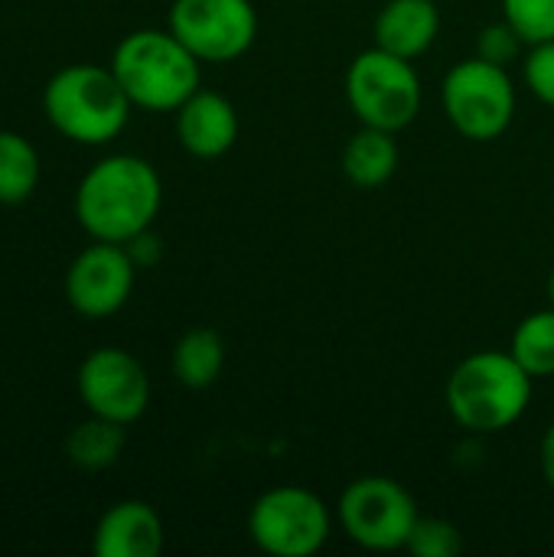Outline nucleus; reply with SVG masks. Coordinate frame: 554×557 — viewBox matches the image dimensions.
I'll return each instance as SVG.
<instances>
[{
	"instance_id": "1",
	"label": "nucleus",
	"mask_w": 554,
	"mask_h": 557,
	"mask_svg": "<svg viewBox=\"0 0 554 557\" xmlns=\"http://www.w3.org/2000/svg\"><path fill=\"white\" fill-rule=\"evenodd\" d=\"M160 202L163 183L157 170L134 153H114L82 176L75 189V219L95 242L127 245L153 225Z\"/></svg>"
},
{
	"instance_id": "2",
	"label": "nucleus",
	"mask_w": 554,
	"mask_h": 557,
	"mask_svg": "<svg viewBox=\"0 0 554 557\" xmlns=\"http://www.w3.org/2000/svg\"><path fill=\"white\" fill-rule=\"evenodd\" d=\"M532 382L513 352L480 349L447 375L444 401L467 434H500L529 411Z\"/></svg>"
},
{
	"instance_id": "3",
	"label": "nucleus",
	"mask_w": 554,
	"mask_h": 557,
	"mask_svg": "<svg viewBox=\"0 0 554 557\" xmlns=\"http://www.w3.org/2000/svg\"><path fill=\"white\" fill-rule=\"evenodd\" d=\"M131 98L118 75L101 65H69L59 69L42 88V111L49 124L75 144H108L131 117Z\"/></svg>"
},
{
	"instance_id": "4",
	"label": "nucleus",
	"mask_w": 554,
	"mask_h": 557,
	"mask_svg": "<svg viewBox=\"0 0 554 557\" xmlns=\"http://www.w3.org/2000/svg\"><path fill=\"white\" fill-rule=\"evenodd\" d=\"M111 72L131 104L147 111H176L199 91V59L170 29H134L111 55Z\"/></svg>"
},
{
	"instance_id": "5",
	"label": "nucleus",
	"mask_w": 554,
	"mask_h": 557,
	"mask_svg": "<svg viewBox=\"0 0 554 557\" xmlns=\"http://www.w3.org/2000/svg\"><path fill=\"white\" fill-rule=\"evenodd\" d=\"M346 101L359 124L398 134L421 114L424 88L411 59L372 46L346 69Z\"/></svg>"
},
{
	"instance_id": "6",
	"label": "nucleus",
	"mask_w": 554,
	"mask_h": 557,
	"mask_svg": "<svg viewBox=\"0 0 554 557\" xmlns=\"http://www.w3.org/2000/svg\"><path fill=\"white\" fill-rule=\"evenodd\" d=\"M444 114L467 140H496L516 117V85L503 65L480 55L457 62L441 85Z\"/></svg>"
},
{
	"instance_id": "7",
	"label": "nucleus",
	"mask_w": 554,
	"mask_h": 557,
	"mask_svg": "<svg viewBox=\"0 0 554 557\" xmlns=\"http://www.w3.org/2000/svg\"><path fill=\"white\" fill-rule=\"evenodd\" d=\"M333 532L330 506L304 486H274L261 493L248 512L255 548L271 557L317 555Z\"/></svg>"
},
{
	"instance_id": "8",
	"label": "nucleus",
	"mask_w": 554,
	"mask_h": 557,
	"mask_svg": "<svg viewBox=\"0 0 554 557\" xmlns=\"http://www.w3.org/2000/svg\"><path fill=\"white\" fill-rule=\"evenodd\" d=\"M336 519L359 548L398 552L408 545L421 512L402 483L389 476H359L343 490Z\"/></svg>"
},
{
	"instance_id": "9",
	"label": "nucleus",
	"mask_w": 554,
	"mask_h": 557,
	"mask_svg": "<svg viewBox=\"0 0 554 557\" xmlns=\"http://www.w3.org/2000/svg\"><path fill=\"white\" fill-rule=\"evenodd\" d=\"M170 33L199 62H235L258 36L251 0H173Z\"/></svg>"
},
{
	"instance_id": "10",
	"label": "nucleus",
	"mask_w": 554,
	"mask_h": 557,
	"mask_svg": "<svg viewBox=\"0 0 554 557\" xmlns=\"http://www.w3.org/2000/svg\"><path fill=\"white\" fill-rule=\"evenodd\" d=\"M78 398L88 414L127 428L150 405V379L131 352L118 346H101L88 352L78 366Z\"/></svg>"
},
{
	"instance_id": "11",
	"label": "nucleus",
	"mask_w": 554,
	"mask_h": 557,
	"mask_svg": "<svg viewBox=\"0 0 554 557\" xmlns=\"http://www.w3.org/2000/svg\"><path fill=\"white\" fill-rule=\"evenodd\" d=\"M137 264L124 245L95 242L88 245L65 274V300L78 317L101 320L118 313L134 290Z\"/></svg>"
},
{
	"instance_id": "12",
	"label": "nucleus",
	"mask_w": 554,
	"mask_h": 557,
	"mask_svg": "<svg viewBox=\"0 0 554 557\" xmlns=\"http://www.w3.org/2000/svg\"><path fill=\"white\" fill-rule=\"evenodd\" d=\"M176 137L199 160L225 157L238 140V111L219 91H193L176 108Z\"/></svg>"
},
{
	"instance_id": "13",
	"label": "nucleus",
	"mask_w": 554,
	"mask_h": 557,
	"mask_svg": "<svg viewBox=\"0 0 554 557\" xmlns=\"http://www.w3.org/2000/svg\"><path fill=\"white\" fill-rule=\"evenodd\" d=\"M91 548L98 557H157L163 552V522L153 506L121 499L98 519Z\"/></svg>"
},
{
	"instance_id": "14",
	"label": "nucleus",
	"mask_w": 554,
	"mask_h": 557,
	"mask_svg": "<svg viewBox=\"0 0 554 557\" xmlns=\"http://www.w3.org/2000/svg\"><path fill=\"white\" fill-rule=\"evenodd\" d=\"M376 46L402 59L424 55L441 33V10L434 0H389L376 16Z\"/></svg>"
},
{
	"instance_id": "15",
	"label": "nucleus",
	"mask_w": 554,
	"mask_h": 557,
	"mask_svg": "<svg viewBox=\"0 0 554 557\" xmlns=\"http://www.w3.org/2000/svg\"><path fill=\"white\" fill-rule=\"evenodd\" d=\"M398 170V144L392 131L359 127L343 147V173L359 189L385 186Z\"/></svg>"
},
{
	"instance_id": "16",
	"label": "nucleus",
	"mask_w": 554,
	"mask_h": 557,
	"mask_svg": "<svg viewBox=\"0 0 554 557\" xmlns=\"http://www.w3.org/2000/svg\"><path fill=\"white\" fill-rule=\"evenodd\" d=\"M225 366V343L216 330H189L173 349V375L186 388H209Z\"/></svg>"
},
{
	"instance_id": "17",
	"label": "nucleus",
	"mask_w": 554,
	"mask_h": 557,
	"mask_svg": "<svg viewBox=\"0 0 554 557\" xmlns=\"http://www.w3.org/2000/svg\"><path fill=\"white\" fill-rule=\"evenodd\" d=\"M39 186V153L36 147L16 134L0 131V206L26 202Z\"/></svg>"
},
{
	"instance_id": "18",
	"label": "nucleus",
	"mask_w": 554,
	"mask_h": 557,
	"mask_svg": "<svg viewBox=\"0 0 554 557\" xmlns=\"http://www.w3.org/2000/svg\"><path fill=\"white\" fill-rule=\"evenodd\" d=\"M124 450V424L91 414L65 437V454L78 470H104Z\"/></svg>"
},
{
	"instance_id": "19",
	"label": "nucleus",
	"mask_w": 554,
	"mask_h": 557,
	"mask_svg": "<svg viewBox=\"0 0 554 557\" xmlns=\"http://www.w3.org/2000/svg\"><path fill=\"white\" fill-rule=\"evenodd\" d=\"M513 359L532 375V379H552L554 375V307L529 313L516 330L509 343Z\"/></svg>"
},
{
	"instance_id": "20",
	"label": "nucleus",
	"mask_w": 554,
	"mask_h": 557,
	"mask_svg": "<svg viewBox=\"0 0 554 557\" xmlns=\"http://www.w3.org/2000/svg\"><path fill=\"white\" fill-rule=\"evenodd\" d=\"M503 20L526 39V46L554 39V0H503Z\"/></svg>"
},
{
	"instance_id": "21",
	"label": "nucleus",
	"mask_w": 554,
	"mask_h": 557,
	"mask_svg": "<svg viewBox=\"0 0 554 557\" xmlns=\"http://www.w3.org/2000/svg\"><path fill=\"white\" fill-rule=\"evenodd\" d=\"M405 548L415 557H457L464 552V539L457 525H451L447 519L421 516Z\"/></svg>"
},
{
	"instance_id": "22",
	"label": "nucleus",
	"mask_w": 554,
	"mask_h": 557,
	"mask_svg": "<svg viewBox=\"0 0 554 557\" xmlns=\"http://www.w3.org/2000/svg\"><path fill=\"white\" fill-rule=\"evenodd\" d=\"M522 49H526V39L506 20L503 23H490L480 33V39H477V55L493 62V65H503V69H509L522 55Z\"/></svg>"
},
{
	"instance_id": "23",
	"label": "nucleus",
	"mask_w": 554,
	"mask_h": 557,
	"mask_svg": "<svg viewBox=\"0 0 554 557\" xmlns=\"http://www.w3.org/2000/svg\"><path fill=\"white\" fill-rule=\"evenodd\" d=\"M522 69H526L529 91L554 111V39L529 46V55H526Z\"/></svg>"
},
{
	"instance_id": "24",
	"label": "nucleus",
	"mask_w": 554,
	"mask_h": 557,
	"mask_svg": "<svg viewBox=\"0 0 554 557\" xmlns=\"http://www.w3.org/2000/svg\"><path fill=\"white\" fill-rule=\"evenodd\" d=\"M127 251H131V258H134V264L140 268V264H157V258H160V251H163V245H160V238L157 235H150V228L147 232H140L137 238H131L127 245H124Z\"/></svg>"
},
{
	"instance_id": "25",
	"label": "nucleus",
	"mask_w": 554,
	"mask_h": 557,
	"mask_svg": "<svg viewBox=\"0 0 554 557\" xmlns=\"http://www.w3.org/2000/svg\"><path fill=\"white\" fill-rule=\"evenodd\" d=\"M539 463H542V476H545V483L554 490V424L545 431V437H542Z\"/></svg>"
},
{
	"instance_id": "26",
	"label": "nucleus",
	"mask_w": 554,
	"mask_h": 557,
	"mask_svg": "<svg viewBox=\"0 0 554 557\" xmlns=\"http://www.w3.org/2000/svg\"><path fill=\"white\" fill-rule=\"evenodd\" d=\"M549 297H552V307H554V271H552V277H549Z\"/></svg>"
}]
</instances>
